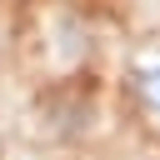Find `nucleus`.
<instances>
[{"label":"nucleus","mask_w":160,"mask_h":160,"mask_svg":"<svg viewBox=\"0 0 160 160\" xmlns=\"http://www.w3.org/2000/svg\"><path fill=\"white\" fill-rule=\"evenodd\" d=\"M135 95L160 115V60H145V65L135 70Z\"/></svg>","instance_id":"1"}]
</instances>
